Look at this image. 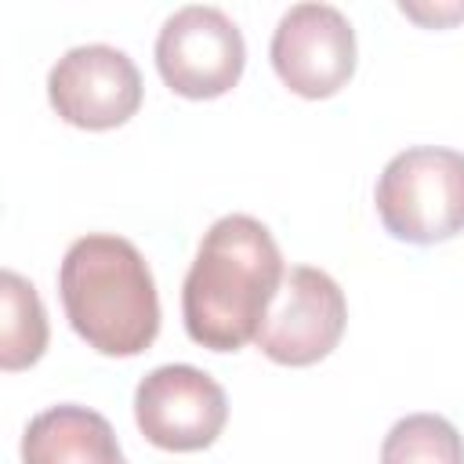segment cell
<instances>
[{"instance_id":"9c48e42d","label":"cell","mask_w":464,"mask_h":464,"mask_svg":"<svg viewBox=\"0 0 464 464\" xmlns=\"http://www.w3.org/2000/svg\"><path fill=\"white\" fill-rule=\"evenodd\" d=\"M22 464H127L112 424L76 402L51 406L25 424Z\"/></svg>"},{"instance_id":"ba28073f","label":"cell","mask_w":464,"mask_h":464,"mask_svg":"<svg viewBox=\"0 0 464 464\" xmlns=\"http://www.w3.org/2000/svg\"><path fill=\"white\" fill-rule=\"evenodd\" d=\"M276 76L301 98H330L355 72V29L334 4H294L268 47Z\"/></svg>"},{"instance_id":"30bf717a","label":"cell","mask_w":464,"mask_h":464,"mask_svg":"<svg viewBox=\"0 0 464 464\" xmlns=\"http://www.w3.org/2000/svg\"><path fill=\"white\" fill-rule=\"evenodd\" d=\"M0 301H4V319H0V366L7 373L33 366L44 348H47V312L40 304V294L29 279L18 272L4 268L0 276Z\"/></svg>"},{"instance_id":"7a4b0ae2","label":"cell","mask_w":464,"mask_h":464,"mask_svg":"<svg viewBox=\"0 0 464 464\" xmlns=\"http://www.w3.org/2000/svg\"><path fill=\"white\" fill-rule=\"evenodd\" d=\"M58 294L69 326L102 355H138L160 334L152 272L123 236H80L62 257Z\"/></svg>"},{"instance_id":"5b68a950","label":"cell","mask_w":464,"mask_h":464,"mask_svg":"<svg viewBox=\"0 0 464 464\" xmlns=\"http://www.w3.org/2000/svg\"><path fill=\"white\" fill-rule=\"evenodd\" d=\"M348 323L341 286L312 265H294L257 330V348L279 366H312L326 359Z\"/></svg>"},{"instance_id":"8992f818","label":"cell","mask_w":464,"mask_h":464,"mask_svg":"<svg viewBox=\"0 0 464 464\" xmlns=\"http://www.w3.org/2000/svg\"><path fill=\"white\" fill-rule=\"evenodd\" d=\"M134 420L152 446L192 453L207 450L221 435L228 420V399L210 373L170 362L141 377L134 392Z\"/></svg>"},{"instance_id":"3957f363","label":"cell","mask_w":464,"mask_h":464,"mask_svg":"<svg viewBox=\"0 0 464 464\" xmlns=\"http://www.w3.org/2000/svg\"><path fill=\"white\" fill-rule=\"evenodd\" d=\"M381 225L402 243H442L464 232V152L413 145L388 160L373 192Z\"/></svg>"},{"instance_id":"52a82bcc","label":"cell","mask_w":464,"mask_h":464,"mask_svg":"<svg viewBox=\"0 0 464 464\" xmlns=\"http://www.w3.org/2000/svg\"><path fill=\"white\" fill-rule=\"evenodd\" d=\"M47 98L65 123L80 130H109L138 112L141 72L127 51L109 44H83L51 65Z\"/></svg>"},{"instance_id":"8fae6325","label":"cell","mask_w":464,"mask_h":464,"mask_svg":"<svg viewBox=\"0 0 464 464\" xmlns=\"http://www.w3.org/2000/svg\"><path fill=\"white\" fill-rule=\"evenodd\" d=\"M381 464H464V439L439 413H410L384 435Z\"/></svg>"},{"instance_id":"6da1fadb","label":"cell","mask_w":464,"mask_h":464,"mask_svg":"<svg viewBox=\"0 0 464 464\" xmlns=\"http://www.w3.org/2000/svg\"><path fill=\"white\" fill-rule=\"evenodd\" d=\"M283 276V254L257 218H218L203 232L181 286L188 337L210 352H239L246 341H257Z\"/></svg>"},{"instance_id":"277c9868","label":"cell","mask_w":464,"mask_h":464,"mask_svg":"<svg viewBox=\"0 0 464 464\" xmlns=\"http://www.w3.org/2000/svg\"><path fill=\"white\" fill-rule=\"evenodd\" d=\"M246 65L239 25L207 4L178 7L156 36V69L181 98H218L232 91Z\"/></svg>"}]
</instances>
